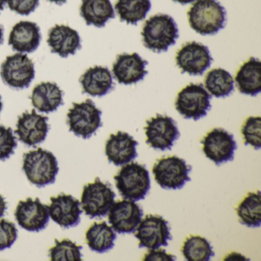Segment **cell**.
Wrapping results in <instances>:
<instances>
[{
  "label": "cell",
  "mask_w": 261,
  "mask_h": 261,
  "mask_svg": "<svg viewBox=\"0 0 261 261\" xmlns=\"http://www.w3.org/2000/svg\"><path fill=\"white\" fill-rule=\"evenodd\" d=\"M6 3H7L6 0H0V12L4 10V7H5Z\"/></svg>",
  "instance_id": "cell-42"
},
{
  "label": "cell",
  "mask_w": 261,
  "mask_h": 261,
  "mask_svg": "<svg viewBox=\"0 0 261 261\" xmlns=\"http://www.w3.org/2000/svg\"><path fill=\"white\" fill-rule=\"evenodd\" d=\"M192 169L183 159L172 155L159 160L152 168V173L162 189L178 190L191 181L189 174Z\"/></svg>",
  "instance_id": "cell-6"
},
{
  "label": "cell",
  "mask_w": 261,
  "mask_h": 261,
  "mask_svg": "<svg viewBox=\"0 0 261 261\" xmlns=\"http://www.w3.org/2000/svg\"><path fill=\"white\" fill-rule=\"evenodd\" d=\"M173 1L174 2L181 4V5H187V4L195 2L196 0H173Z\"/></svg>",
  "instance_id": "cell-39"
},
{
  "label": "cell",
  "mask_w": 261,
  "mask_h": 261,
  "mask_svg": "<svg viewBox=\"0 0 261 261\" xmlns=\"http://www.w3.org/2000/svg\"><path fill=\"white\" fill-rule=\"evenodd\" d=\"M47 42L51 53L62 58L73 56L82 48L79 33L68 25H57L51 28Z\"/></svg>",
  "instance_id": "cell-20"
},
{
  "label": "cell",
  "mask_w": 261,
  "mask_h": 261,
  "mask_svg": "<svg viewBox=\"0 0 261 261\" xmlns=\"http://www.w3.org/2000/svg\"><path fill=\"white\" fill-rule=\"evenodd\" d=\"M22 169L29 181L39 188L55 183L59 171L54 154L42 148L24 154Z\"/></svg>",
  "instance_id": "cell-3"
},
{
  "label": "cell",
  "mask_w": 261,
  "mask_h": 261,
  "mask_svg": "<svg viewBox=\"0 0 261 261\" xmlns=\"http://www.w3.org/2000/svg\"><path fill=\"white\" fill-rule=\"evenodd\" d=\"M239 221L248 227L261 225V194L259 191L250 192L237 207Z\"/></svg>",
  "instance_id": "cell-27"
},
{
  "label": "cell",
  "mask_w": 261,
  "mask_h": 261,
  "mask_svg": "<svg viewBox=\"0 0 261 261\" xmlns=\"http://www.w3.org/2000/svg\"><path fill=\"white\" fill-rule=\"evenodd\" d=\"M83 93L101 97L114 89L112 74L106 67L94 66L85 71L80 79Z\"/></svg>",
  "instance_id": "cell-22"
},
{
  "label": "cell",
  "mask_w": 261,
  "mask_h": 261,
  "mask_svg": "<svg viewBox=\"0 0 261 261\" xmlns=\"http://www.w3.org/2000/svg\"><path fill=\"white\" fill-rule=\"evenodd\" d=\"M17 141L11 127L0 125V160L4 161L14 153Z\"/></svg>",
  "instance_id": "cell-33"
},
{
  "label": "cell",
  "mask_w": 261,
  "mask_h": 261,
  "mask_svg": "<svg viewBox=\"0 0 261 261\" xmlns=\"http://www.w3.org/2000/svg\"><path fill=\"white\" fill-rule=\"evenodd\" d=\"M244 140V145L253 146L254 149L261 147V118L260 117H250L244 122L241 129Z\"/></svg>",
  "instance_id": "cell-32"
},
{
  "label": "cell",
  "mask_w": 261,
  "mask_h": 261,
  "mask_svg": "<svg viewBox=\"0 0 261 261\" xmlns=\"http://www.w3.org/2000/svg\"><path fill=\"white\" fill-rule=\"evenodd\" d=\"M81 16L88 25L105 27L110 19L115 18L111 0H82Z\"/></svg>",
  "instance_id": "cell-25"
},
{
  "label": "cell",
  "mask_w": 261,
  "mask_h": 261,
  "mask_svg": "<svg viewBox=\"0 0 261 261\" xmlns=\"http://www.w3.org/2000/svg\"><path fill=\"white\" fill-rule=\"evenodd\" d=\"M42 36L37 24L22 21L13 27L9 44L14 51L21 53H31L39 48Z\"/></svg>",
  "instance_id": "cell-21"
},
{
  "label": "cell",
  "mask_w": 261,
  "mask_h": 261,
  "mask_svg": "<svg viewBox=\"0 0 261 261\" xmlns=\"http://www.w3.org/2000/svg\"><path fill=\"white\" fill-rule=\"evenodd\" d=\"M15 217L22 228L30 232H39L45 229L49 221L48 207L39 198H27L20 201L16 207Z\"/></svg>",
  "instance_id": "cell-15"
},
{
  "label": "cell",
  "mask_w": 261,
  "mask_h": 261,
  "mask_svg": "<svg viewBox=\"0 0 261 261\" xmlns=\"http://www.w3.org/2000/svg\"><path fill=\"white\" fill-rule=\"evenodd\" d=\"M176 259V256L170 253H166V250L158 249H150L143 258L145 261H174Z\"/></svg>",
  "instance_id": "cell-36"
},
{
  "label": "cell",
  "mask_w": 261,
  "mask_h": 261,
  "mask_svg": "<svg viewBox=\"0 0 261 261\" xmlns=\"http://www.w3.org/2000/svg\"><path fill=\"white\" fill-rule=\"evenodd\" d=\"M31 100L33 107L39 112L48 114L63 105V92L56 83L42 82L35 87Z\"/></svg>",
  "instance_id": "cell-24"
},
{
  "label": "cell",
  "mask_w": 261,
  "mask_h": 261,
  "mask_svg": "<svg viewBox=\"0 0 261 261\" xmlns=\"http://www.w3.org/2000/svg\"><path fill=\"white\" fill-rule=\"evenodd\" d=\"M7 205L6 202L5 198L0 195V218L4 216L5 214L6 210H7Z\"/></svg>",
  "instance_id": "cell-38"
},
{
  "label": "cell",
  "mask_w": 261,
  "mask_h": 261,
  "mask_svg": "<svg viewBox=\"0 0 261 261\" xmlns=\"http://www.w3.org/2000/svg\"><path fill=\"white\" fill-rule=\"evenodd\" d=\"M56 246L50 249L49 256L53 261L82 260V246L77 245L69 239L62 241L56 239Z\"/></svg>",
  "instance_id": "cell-31"
},
{
  "label": "cell",
  "mask_w": 261,
  "mask_h": 261,
  "mask_svg": "<svg viewBox=\"0 0 261 261\" xmlns=\"http://www.w3.org/2000/svg\"><path fill=\"white\" fill-rule=\"evenodd\" d=\"M48 1L58 4V5H62V4H65L67 2V0H48Z\"/></svg>",
  "instance_id": "cell-41"
},
{
  "label": "cell",
  "mask_w": 261,
  "mask_h": 261,
  "mask_svg": "<svg viewBox=\"0 0 261 261\" xmlns=\"http://www.w3.org/2000/svg\"><path fill=\"white\" fill-rule=\"evenodd\" d=\"M4 28L0 25V45H2L4 40Z\"/></svg>",
  "instance_id": "cell-40"
},
{
  "label": "cell",
  "mask_w": 261,
  "mask_h": 261,
  "mask_svg": "<svg viewBox=\"0 0 261 261\" xmlns=\"http://www.w3.org/2000/svg\"><path fill=\"white\" fill-rule=\"evenodd\" d=\"M175 60L181 72L198 76L210 68L213 59L207 46L199 42H191L178 50Z\"/></svg>",
  "instance_id": "cell-13"
},
{
  "label": "cell",
  "mask_w": 261,
  "mask_h": 261,
  "mask_svg": "<svg viewBox=\"0 0 261 261\" xmlns=\"http://www.w3.org/2000/svg\"><path fill=\"white\" fill-rule=\"evenodd\" d=\"M191 28L201 36H213L225 27L227 12L218 0H198L188 12Z\"/></svg>",
  "instance_id": "cell-1"
},
{
  "label": "cell",
  "mask_w": 261,
  "mask_h": 261,
  "mask_svg": "<svg viewBox=\"0 0 261 261\" xmlns=\"http://www.w3.org/2000/svg\"><path fill=\"white\" fill-rule=\"evenodd\" d=\"M101 114V111L90 99L73 103L67 115L70 131L85 140L91 138L102 126Z\"/></svg>",
  "instance_id": "cell-5"
},
{
  "label": "cell",
  "mask_w": 261,
  "mask_h": 261,
  "mask_svg": "<svg viewBox=\"0 0 261 261\" xmlns=\"http://www.w3.org/2000/svg\"><path fill=\"white\" fill-rule=\"evenodd\" d=\"M48 213L51 219L63 228L76 227L81 222V203L71 195L61 194L51 197Z\"/></svg>",
  "instance_id": "cell-17"
},
{
  "label": "cell",
  "mask_w": 261,
  "mask_h": 261,
  "mask_svg": "<svg viewBox=\"0 0 261 261\" xmlns=\"http://www.w3.org/2000/svg\"><path fill=\"white\" fill-rule=\"evenodd\" d=\"M117 233L106 221L94 222L86 232V241L92 251L99 253L109 251L114 247Z\"/></svg>",
  "instance_id": "cell-26"
},
{
  "label": "cell",
  "mask_w": 261,
  "mask_h": 261,
  "mask_svg": "<svg viewBox=\"0 0 261 261\" xmlns=\"http://www.w3.org/2000/svg\"><path fill=\"white\" fill-rule=\"evenodd\" d=\"M183 256L189 261H208L215 256L210 242L203 237L190 236L183 244Z\"/></svg>",
  "instance_id": "cell-30"
},
{
  "label": "cell",
  "mask_w": 261,
  "mask_h": 261,
  "mask_svg": "<svg viewBox=\"0 0 261 261\" xmlns=\"http://www.w3.org/2000/svg\"><path fill=\"white\" fill-rule=\"evenodd\" d=\"M151 7V0H117L115 10L120 21L129 25H137L145 19Z\"/></svg>",
  "instance_id": "cell-28"
},
{
  "label": "cell",
  "mask_w": 261,
  "mask_h": 261,
  "mask_svg": "<svg viewBox=\"0 0 261 261\" xmlns=\"http://www.w3.org/2000/svg\"><path fill=\"white\" fill-rule=\"evenodd\" d=\"M3 110V102H2V97L0 95V114H1V111Z\"/></svg>",
  "instance_id": "cell-43"
},
{
  "label": "cell",
  "mask_w": 261,
  "mask_h": 261,
  "mask_svg": "<svg viewBox=\"0 0 261 261\" xmlns=\"http://www.w3.org/2000/svg\"><path fill=\"white\" fill-rule=\"evenodd\" d=\"M115 197L110 183L103 182L97 177L94 182L84 186L81 205L90 218H102L108 215Z\"/></svg>",
  "instance_id": "cell-8"
},
{
  "label": "cell",
  "mask_w": 261,
  "mask_h": 261,
  "mask_svg": "<svg viewBox=\"0 0 261 261\" xmlns=\"http://www.w3.org/2000/svg\"><path fill=\"white\" fill-rule=\"evenodd\" d=\"M18 238V230L14 223L3 219L0 221V251L10 248Z\"/></svg>",
  "instance_id": "cell-34"
},
{
  "label": "cell",
  "mask_w": 261,
  "mask_h": 261,
  "mask_svg": "<svg viewBox=\"0 0 261 261\" xmlns=\"http://www.w3.org/2000/svg\"><path fill=\"white\" fill-rule=\"evenodd\" d=\"M212 96L202 84H190L178 92L175 101L177 111L185 119L197 121L210 111Z\"/></svg>",
  "instance_id": "cell-7"
},
{
  "label": "cell",
  "mask_w": 261,
  "mask_h": 261,
  "mask_svg": "<svg viewBox=\"0 0 261 261\" xmlns=\"http://www.w3.org/2000/svg\"><path fill=\"white\" fill-rule=\"evenodd\" d=\"M145 134L146 143L154 149L161 151L170 150L180 137L175 120L172 117L160 114L146 121Z\"/></svg>",
  "instance_id": "cell-11"
},
{
  "label": "cell",
  "mask_w": 261,
  "mask_h": 261,
  "mask_svg": "<svg viewBox=\"0 0 261 261\" xmlns=\"http://www.w3.org/2000/svg\"><path fill=\"white\" fill-rule=\"evenodd\" d=\"M116 187L124 199L138 201L144 199L150 190L149 171L144 165L127 163L114 176Z\"/></svg>",
  "instance_id": "cell-4"
},
{
  "label": "cell",
  "mask_w": 261,
  "mask_h": 261,
  "mask_svg": "<svg viewBox=\"0 0 261 261\" xmlns=\"http://www.w3.org/2000/svg\"><path fill=\"white\" fill-rule=\"evenodd\" d=\"M207 91L216 98L228 97L233 88V79L230 73L223 68L211 70L204 77Z\"/></svg>",
  "instance_id": "cell-29"
},
{
  "label": "cell",
  "mask_w": 261,
  "mask_h": 261,
  "mask_svg": "<svg viewBox=\"0 0 261 261\" xmlns=\"http://www.w3.org/2000/svg\"><path fill=\"white\" fill-rule=\"evenodd\" d=\"M203 152L216 166L233 160L237 143L233 136L222 128H215L201 140Z\"/></svg>",
  "instance_id": "cell-12"
},
{
  "label": "cell",
  "mask_w": 261,
  "mask_h": 261,
  "mask_svg": "<svg viewBox=\"0 0 261 261\" xmlns=\"http://www.w3.org/2000/svg\"><path fill=\"white\" fill-rule=\"evenodd\" d=\"M135 231V238L138 239L140 248L167 247L168 241L172 239L169 222L160 215H146Z\"/></svg>",
  "instance_id": "cell-9"
},
{
  "label": "cell",
  "mask_w": 261,
  "mask_h": 261,
  "mask_svg": "<svg viewBox=\"0 0 261 261\" xmlns=\"http://www.w3.org/2000/svg\"><path fill=\"white\" fill-rule=\"evenodd\" d=\"M1 77L6 85L14 89L29 88L36 74L34 64L27 55L9 56L1 65Z\"/></svg>",
  "instance_id": "cell-10"
},
{
  "label": "cell",
  "mask_w": 261,
  "mask_h": 261,
  "mask_svg": "<svg viewBox=\"0 0 261 261\" xmlns=\"http://www.w3.org/2000/svg\"><path fill=\"white\" fill-rule=\"evenodd\" d=\"M141 35L146 48L161 53L168 51L169 47L176 43L178 29L172 16L158 14L146 21Z\"/></svg>",
  "instance_id": "cell-2"
},
{
  "label": "cell",
  "mask_w": 261,
  "mask_h": 261,
  "mask_svg": "<svg viewBox=\"0 0 261 261\" xmlns=\"http://www.w3.org/2000/svg\"><path fill=\"white\" fill-rule=\"evenodd\" d=\"M47 117L38 114L35 110L25 112L19 117L15 134L28 146H36L45 141L49 130Z\"/></svg>",
  "instance_id": "cell-16"
},
{
  "label": "cell",
  "mask_w": 261,
  "mask_h": 261,
  "mask_svg": "<svg viewBox=\"0 0 261 261\" xmlns=\"http://www.w3.org/2000/svg\"><path fill=\"white\" fill-rule=\"evenodd\" d=\"M108 220L114 231L119 233H133L143 216L140 205L130 200L114 201L110 209Z\"/></svg>",
  "instance_id": "cell-14"
},
{
  "label": "cell",
  "mask_w": 261,
  "mask_h": 261,
  "mask_svg": "<svg viewBox=\"0 0 261 261\" xmlns=\"http://www.w3.org/2000/svg\"><path fill=\"white\" fill-rule=\"evenodd\" d=\"M147 61L142 59L137 53H123L117 56L113 65V74L118 83L131 85L143 81L148 74L146 67Z\"/></svg>",
  "instance_id": "cell-18"
},
{
  "label": "cell",
  "mask_w": 261,
  "mask_h": 261,
  "mask_svg": "<svg viewBox=\"0 0 261 261\" xmlns=\"http://www.w3.org/2000/svg\"><path fill=\"white\" fill-rule=\"evenodd\" d=\"M224 259L225 260H236V259L237 260H247L248 259H246L244 256H241L239 253H232L226 256Z\"/></svg>",
  "instance_id": "cell-37"
},
{
  "label": "cell",
  "mask_w": 261,
  "mask_h": 261,
  "mask_svg": "<svg viewBox=\"0 0 261 261\" xmlns=\"http://www.w3.org/2000/svg\"><path fill=\"white\" fill-rule=\"evenodd\" d=\"M9 8L12 11L22 15L29 16L39 7V0H6Z\"/></svg>",
  "instance_id": "cell-35"
},
{
  "label": "cell",
  "mask_w": 261,
  "mask_h": 261,
  "mask_svg": "<svg viewBox=\"0 0 261 261\" xmlns=\"http://www.w3.org/2000/svg\"><path fill=\"white\" fill-rule=\"evenodd\" d=\"M238 89L241 94L255 97L261 91V62L256 58H250L244 62L235 77Z\"/></svg>",
  "instance_id": "cell-23"
},
{
  "label": "cell",
  "mask_w": 261,
  "mask_h": 261,
  "mask_svg": "<svg viewBox=\"0 0 261 261\" xmlns=\"http://www.w3.org/2000/svg\"><path fill=\"white\" fill-rule=\"evenodd\" d=\"M138 142L127 133L118 131L111 134L105 146V153L110 163L116 166H124L137 158Z\"/></svg>",
  "instance_id": "cell-19"
}]
</instances>
